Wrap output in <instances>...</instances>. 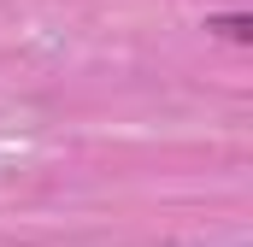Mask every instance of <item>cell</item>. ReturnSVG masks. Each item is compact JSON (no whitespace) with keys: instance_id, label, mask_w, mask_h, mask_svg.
Returning a JSON list of instances; mask_svg holds the SVG:
<instances>
[{"instance_id":"obj_1","label":"cell","mask_w":253,"mask_h":247,"mask_svg":"<svg viewBox=\"0 0 253 247\" xmlns=\"http://www.w3.org/2000/svg\"><path fill=\"white\" fill-rule=\"evenodd\" d=\"M212 30H224L230 41H248V36H253V24L242 18V12H230V18H212Z\"/></svg>"}]
</instances>
